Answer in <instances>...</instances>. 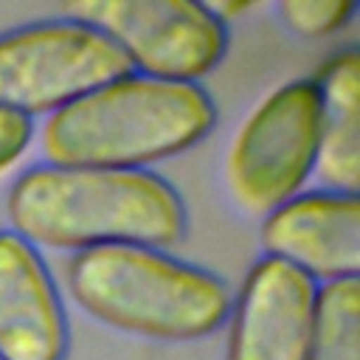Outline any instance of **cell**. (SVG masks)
<instances>
[{"label": "cell", "instance_id": "obj_12", "mask_svg": "<svg viewBox=\"0 0 360 360\" xmlns=\"http://www.w3.org/2000/svg\"><path fill=\"white\" fill-rule=\"evenodd\" d=\"M354 11H357V3L352 0H281L278 3V14L287 22V28L304 37H323L343 28Z\"/></svg>", "mask_w": 360, "mask_h": 360}, {"label": "cell", "instance_id": "obj_13", "mask_svg": "<svg viewBox=\"0 0 360 360\" xmlns=\"http://www.w3.org/2000/svg\"><path fill=\"white\" fill-rule=\"evenodd\" d=\"M31 135H34V124L28 115L0 107V172L17 163V158L31 143Z\"/></svg>", "mask_w": 360, "mask_h": 360}, {"label": "cell", "instance_id": "obj_10", "mask_svg": "<svg viewBox=\"0 0 360 360\" xmlns=\"http://www.w3.org/2000/svg\"><path fill=\"white\" fill-rule=\"evenodd\" d=\"M318 158L315 169L326 191L354 194L360 188V56L354 48L323 62L318 79Z\"/></svg>", "mask_w": 360, "mask_h": 360}, {"label": "cell", "instance_id": "obj_3", "mask_svg": "<svg viewBox=\"0 0 360 360\" xmlns=\"http://www.w3.org/2000/svg\"><path fill=\"white\" fill-rule=\"evenodd\" d=\"M68 287L96 321L166 343L200 340L231 312L217 276L141 245L79 250L68 264Z\"/></svg>", "mask_w": 360, "mask_h": 360}, {"label": "cell", "instance_id": "obj_11", "mask_svg": "<svg viewBox=\"0 0 360 360\" xmlns=\"http://www.w3.org/2000/svg\"><path fill=\"white\" fill-rule=\"evenodd\" d=\"M304 360H360V281L318 287L312 338Z\"/></svg>", "mask_w": 360, "mask_h": 360}, {"label": "cell", "instance_id": "obj_1", "mask_svg": "<svg viewBox=\"0 0 360 360\" xmlns=\"http://www.w3.org/2000/svg\"><path fill=\"white\" fill-rule=\"evenodd\" d=\"M14 233L53 250L169 248L186 231L180 194L143 169H28L8 194Z\"/></svg>", "mask_w": 360, "mask_h": 360}, {"label": "cell", "instance_id": "obj_14", "mask_svg": "<svg viewBox=\"0 0 360 360\" xmlns=\"http://www.w3.org/2000/svg\"><path fill=\"white\" fill-rule=\"evenodd\" d=\"M0 360H3V357H0Z\"/></svg>", "mask_w": 360, "mask_h": 360}, {"label": "cell", "instance_id": "obj_6", "mask_svg": "<svg viewBox=\"0 0 360 360\" xmlns=\"http://www.w3.org/2000/svg\"><path fill=\"white\" fill-rule=\"evenodd\" d=\"M318 87L295 79L276 87L239 127L228 152V186L253 214H270L304 186L318 158Z\"/></svg>", "mask_w": 360, "mask_h": 360}, {"label": "cell", "instance_id": "obj_5", "mask_svg": "<svg viewBox=\"0 0 360 360\" xmlns=\"http://www.w3.org/2000/svg\"><path fill=\"white\" fill-rule=\"evenodd\" d=\"M68 20L101 31L149 79L197 84L225 53L228 31L211 6L188 0H84Z\"/></svg>", "mask_w": 360, "mask_h": 360}, {"label": "cell", "instance_id": "obj_9", "mask_svg": "<svg viewBox=\"0 0 360 360\" xmlns=\"http://www.w3.org/2000/svg\"><path fill=\"white\" fill-rule=\"evenodd\" d=\"M68 321L37 248L14 231H0V357L62 360Z\"/></svg>", "mask_w": 360, "mask_h": 360}, {"label": "cell", "instance_id": "obj_7", "mask_svg": "<svg viewBox=\"0 0 360 360\" xmlns=\"http://www.w3.org/2000/svg\"><path fill=\"white\" fill-rule=\"evenodd\" d=\"M318 284L298 267L264 256L248 273L233 307L225 360H304Z\"/></svg>", "mask_w": 360, "mask_h": 360}, {"label": "cell", "instance_id": "obj_4", "mask_svg": "<svg viewBox=\"0 0 360 360\" xmlns=\"http://www.w3.org/2000/svg\"><path fill=\"white\" fill-rule=\"evenodd\" d=\"M112 39L76 20H51L0 37V107L56 112L90 90L129 76Z\"/></svg>", "mask_w": 360, "mask_h": 360}, {"label": "cell", "instance_id": "obj_8", "mask_svg": "<svg viewBox=\"0 0 360 360\" xmlns=\"http://www.w3.org/2000/svg\"><path fill=\"white\" fill-rule=\"evenodd\" d=\"M267 256L298 267L312 281L357 278L360 200L354 194H298L267 214L262 225Z\"/></svg>", "mask_w": 360, "mask_h": 360}, {"label": "cell", "instance_id": "obj_2", "mask_svg": "<svg viewBox=\"0 0 360 360\" xmlns=\"http://www.w3.org/2000/svg\"><path fill=\"white\" fill-rule=\"evenodd\" d=\"M214 118L200 84L129 73L51 112L42 155L48 166L141 169L205 138Z\"/></svg>", "mask_w": 360, "mask_h": 360}]
</instances>
